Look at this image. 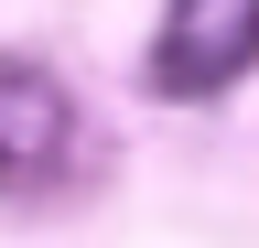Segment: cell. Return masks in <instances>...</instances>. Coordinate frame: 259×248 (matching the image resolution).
<instances>
[{
    "label": "cell",
    "mask_w": 259,
    "mask_h": 248,
    "mask_svg": "<svg viewBox=\"0 0 259 248\" xmlns=\"http://www.w3.org/2000/svg\"><path fill=\"white\" fill-rule=\"evenodd\" d=\"M248 65H259V0H184V11H162V43H151L162 97H216Z\"/></svg>",
    "instance_id": "1"
},
{
    "label": "cell",
    "mask_w": 259,
    "mask_h": 248,
    "mask_svg": "<svg viewBox=\"0 0 259 248\" xmlns=\"http://www.w3.org/2000/svg\"><path fill=\"white\" fill-rule=\"evenodd\" d=\"M65 162H76V97L44 65L0 54V194H44Z\"/></svg>",
    "instance_id": "2"
}]
</instances>
